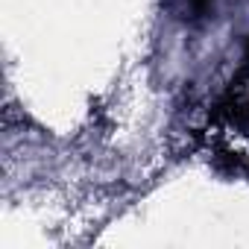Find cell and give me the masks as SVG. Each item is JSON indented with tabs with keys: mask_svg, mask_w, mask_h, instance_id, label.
Wrapping results in <instances>:
<instances>
[{
	"mask_svg": "<svg viewBox=\"0 0 249 249\" xmlns=\"http://www.w3.org/2000/svg\"><path fill=\"white\" fill-rule=\"evenodd\" d=\"M188 3H191V9H194L196 15H205V12H208V6L214 3V0H188Z\"/></svg>",
	"mask_w": 249,
	"mask_h": 249,
	"instance_id": "1",
	"label": "cell"
},
{
	"mask_svg": "<svg viewBox=\"0 0 249 249\" xmlns=\"http://www.w3.org/2000/svg\"><path fill=\"white\" fill-rule=\"evenodd\" d=\"M246 62H249V47H246Z\"/></svg>",
	"mask_w": 249,
	"mask_h": 249,
	"instance_id": "2",
	"label": "cell"
}]
</instances>
